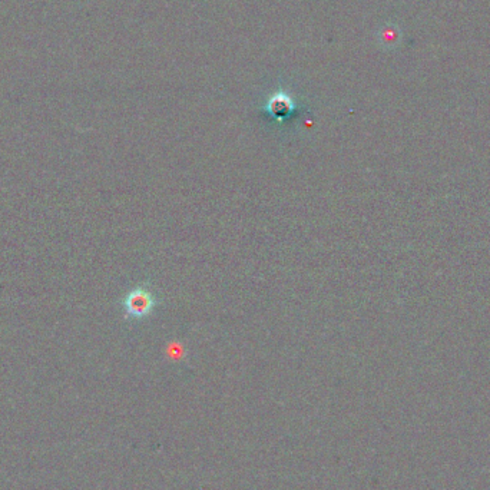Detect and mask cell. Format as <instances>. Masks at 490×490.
Returning a JSON list of instances; mask_svg holds the SVG:
<instances>
[{
    "label": "cell",
    "instance_id": "obj_1",
    "mask_svg": "<svg viewBox=\"0 0 490 490\" xmlns=\"http://www.w3.org/2000/svg\"><path fill=\"white\" fill-rule=\"evenodd\" d=\"M159 305L158 297L154 294L148 284L138 285V287L128 291L122 300L124 307V317L128 321H144Z\"/></svg>",
    "mask_w": 490,
    "mask_h": 490
},
{
    "label": "cell",
    "instance_id": "obj_2",
    "mask_svg": "<svg viewBox=\"0 0 490 490\" xmlns=\"http://www.w3.org/2000/svg\"><path fill=\"white\" fill-rule=\"evenodd\" d=\"M267 111L271 118H274L278 122H282L293 114L294 104L290 98L280 93V95H275L274 98L270 99L269 105H267Z\"/></svg>",
    "mask_w": 490,
    "mask_h": 490
}]
</instances>
